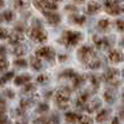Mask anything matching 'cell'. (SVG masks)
Here are the masks:
<instances>
[{
  "label": "cell",
  "instance_id": "cell-1",
  "mask_svg": "<svg viewBox=\"0 0 124 124\" xmlns=\"http://www.w3.org/2000/svg\"><path fill=\"white\" fill-rule=\"evenodd\" d=\"M29 36L32 39V40L38 41V43H45L46 41V32L41 27L40 23H39L38 19L35 21L34 25L29 29Z\"/></svg>",
  "mask_w": 124,
  "mask_h": 124
},
{
  "label": "cell",
  "instance_id": "cell-2",
  "mask_svg": "<svg viewBox=\"0 0 124 124\" xmlns=\"http://www.w3.org/2000/svg\"><path fill=\"white\" fill-rule=\"evenodd\" d=\"M81 39H83V35H81L79 31H65L63 36L61 38V41L66 46L71 48V46H75Z\"/></svg>",
  "mask_w": 124,
  "mask_h": 124
},
{
  "label": "cell",
  "instance_id": "cell-3",
  "mask_svg": "<svg viewBox=\"0 0 124 124\" xmlns=\"http://www.w3.org/2000/svg\"><path fill=\"white\" fill-rule=\"evenodd\" d=\"M70 94H71V89L69 87H61L56 93V103L60 106L61 108H65L67 106V102L70 101Z\"/></svg>",
  "mask_w": 124,
  "mask_h": 124
},
{
  "label": "cell",
  "instance_id": "cell-4",
  "mask_svg": "<svg viewBox=\"0 0 124 124\" xmlns=\"http://www.w3.org/2000/svg\"><path fill=\"white\" fill-rule=\"evenodd\" d=\"M78 58H79L81 62H87V63H89V62L93 60V58H96L92 46L83 45L79 50H78Z\"/></svg>",
  "mask_w": 124,
  "mask_h": 124
},
{
  "label": "cell",
  "instance_id": "cell-5",
  "mask_svg": "<svg viewBox=\"0 0 124 124\" xmlns=\"http://www.w3.org/2000/svg\"><path fill=\"white\" fill-rule=\"evenodd\" d=\"M35 57L38 58H45V60L48 61H54V52L52 48H49V46H41V48L36 49V52H35Z\"/></svg>",
  "mask_w": 124,
  "mask_h": 124
},
{
  "label": "cell",
  "instance_id": "cell-6",
  "mask_svg": "<svg viewBox=\"0 0 124 124\" xmlns=\"http://www.w3.org/2000/svg\"><path fill=\"white\" fill-rule=\"evenodd\" d=\"M34 4H35L36 8H39L40 10H43L44 14L57 10V8H58V4L54 3V1H35Z\"/></svg>",
  "mask_w": 124,
  "mask_h": 124
},
{
  "label": "cell",
  "instance_id": "cell-7",
  "mask_svg": "<svg viewBox=\"0 0 124 124\" xmlns=\"http://www.w3.org/2000/svg\"><path fill=\"white\" fill-rule=\"evenodd\" d=\"M103 8L106 9V12L108 14H112V16H116L122 10V7L119 5V3L116 1H106L103 4Z\"/></svg>",
  "mask_w": 124,
  "mask_h": 124
},
{
  "label": "cell",
  "instance_id": "cell-8",
  "mask_svg": "<svg viewBox=\"0 0 124 124\" xmlns=\"http://www.w3.org/2000/svg\"><path fill=\"white\" fill-rule=\"evenodd\" d=\"M123 58H124V56L119 49H112V50H110V53H108V60H110L112 63H119V62L123 61Z\"/></svg>",
  "mask_w": 124,
  "mask_h": 124
},
{
  "label": "cell",
  "instance_id": "cell-9",
  "mask_svg": "<svg viewBox=\"0 0 124 124\" xmlns=\"http://www.w3.org/2000/svg\"><path fill=\"white\" fill-rule=\"evenodd\" d=\"M118 74H119V71L116 69H108L107 71L103 74V79L106 81H108V83H114V79L118 78Z\"/></svg>",
  "mask_w": 124,
  "mask_h": 124
},
{
  "label": "cell",
  "instance_id": "cell-10",
  "mask_svg": "<svg viewBox=\"0 0 124 124\" xmlns=\"http://www.w3.org/2000/svg\"><path fill=\"white\" fill-rule=\"evenodd\" d=\"M93 41H94V45L98 49H105L108 46V40L106 38H100V36H93Z\"/></svg>",
  "mask_w": 124,
  "mask_h": 124
},
{
  "label": "cell",
  "instance_id": "cell-11",
  "mask_svg": "<svg viewBox=\"0 0 124 124\" xmlns=\"http://www.w3.org/2000/svg\"><path fill=\"white\" fill-rule=\"evenodd\" d=\"M22 40H23V35H22V32H18V31H13V32H10V36H9L10 44L19 45V43H21Z\"/></svg>",
  "mask_w": 124,
  "mask_h": 124
},
{
  "label": "cell",
  "instance_id": "cell-12",
  "mask_svg": "<svg viewBox=\"0 0 124 124\" xmlns=\"http://www.w3.org/2000/svg\"><path fill=\"white\" fill-rule=\"evenodd\" d=\"M45 17L48 19V22L50 25H58L61 22V17L60 14L56 13V12H50V13H45Z\"/></svg>",
  "mask_w": 124,
  "mask_h": 124
},
{
  "label": "cell",
  "instance_id": "cell-13",
  "mask_svg": "<svg viewBox=\"0 0 124 124\" xmlns=\"http://www.w3.org/2000/svg\"><path fill=\"white\" fill-rule=\"evenodd\" d=\"M30 80H31V76L29 74H22V75L14 78V84L16 85H26V84H29Z\"/></svg>",
  "mask_w": 124,
  "mask_h": 124
},
{
  "label": "cell",
  "instance_id": "cell-14",
  "mask_svg": "<svg viewBox=\"0 0 124 124\" xmlns=\"http://www.w3.org/2000/svg\"><path fill=\"white\" fill-rule=\"evenodd\" d=\"M81 116H83V115H79V114H76V112L69 111V112H66L65 118H66V120H67L69 123H74V124L78 123V124H79L80 119H81Z\"/></svg>",
  "mask_w": 124,
  "mask_h": 124
},
{
  "label": "cell",
  "instance_id": "cell-15",
  "mask_svg": "<svg viewBox=\"0 0 124 124\" xmlns=\"http://www.w3.org/2000/svg\"><path fill=\"white\" fill-rule=\"evenodd\" d=\"M100 106H101V101L94 98L92 102H89L88 105H85V110H87L88 112H93V111H96L97 108H100Z\"/></svg>",
  "mask_w": 124,
  "mask_h": 124
},
{
  "label": "cell",
  "instance_id": "cell-16",
  "mask_svg": "<svg viewBox=\"0 0 124 124\" xmlns=\"http://www.w3.org/2000/svg\"><path fill=\"white\" fill-rule=\"evenodd\" d=\"M84 76L83 75H79V74H76L75 78L72 79V87L74 88H80L81 85L84 84Z\"/></svg>",
  "mask_w": 124,
  "mask_h": 124
},
{
  "label": "cell",
  "instance_id": "cell-17",
  "mask_svg": "<svg viewBox=\"0 0 124 124\" xmlns=\"http://www.w3.org/2000/svg\"><path fill=\"white\" fill-rule=\"evenodd\" d=\"M101 9V4L100 3H97V1H93V3H89L88 4V7H87V10H88V13H97Z\"/></svg>",
  "mask_w": 124,
  "mask_h": 124
},
{
  "label": "cell",
  "instance_id": "cell-18",
  "mask_svg": "<svg viewBox=\"0 0 124 124\" xmlns=\"http://www.w3.org/2000/svg\"><path fill=\"white\" fill-rule=\"evenodd\" d=\"M30 63H31V67H32L34 70H36V71H39V70H41V60L38 57H32L30 60Z\"/></svg>",
  "mask_w": 124,
  "mask_h": 124
},
{
  "label": "cell",
  "instance_id": "cell-19",
  "mask_svg": "<svg viewBox=\"0 0 124 124\" xmlns=\"http://www.w3.org/2000/svg\"><path fill=\"white\" fill-rule=\"evenodd\" d=\"M70 21L71 23H76V25H83L85 22V17L84 16H79V14H74V16H70Z\"/></svg>",
  "mask_w": 124,
  "mask_h": 124
},
{
  "label": "cell",
  "instance_id": "cell-20",
  "mask_svg": "<svg viewBox=\"0 0 124 124\" xmlns=\"http://www.w3.org/2000/svg\"><path fill=\"white\" fill-rule=\"evenodd\" d=\"M108 114H110V111L107 110V108H103V110H101L98 114H97V116H96V120L97 122H103V120H106L107 119V116H108Z\"/></svg>",
  "mask_w": 124,
  "mask_h": 124
},
{
  "label": "cell",
  "instance_id": "cell-21",
  "mask_svg": "<svg viewBox=\"0 0 124 124\" xmlns=\"http://www.w3.org/2000/svg\"><path fill=\"white\" fill-rule=\"evenodd\" d=\"M98 29L100 30H102V31H107L108 30V27H110V21L106 18H102V19H100L98 21Z\"/></svg>",
  "mask_w": 124,
  "mask_h": 124
},
{
  "label": "cell",
  "instance_id": "cell-22",
  "mask_svg": "<svg viewBox=\"0 0 124 124\" xmlns=\"http://www.w3.org/2000/svg\"><path fill=\"white\" fill-rule=\"evenodd\" d=\"M88 66H89V69H92V70L100 69L101 67V60H98V58H93V60L88 63Z\"/></svg>",
  "mask_w": 124,
  "mask_h": 124
},
{
  "label": "cell",
  "instance_id": "cell-23",
  "mask_svg": "<svg viewBox=\"0 0 124 124\" xmlns=\"http://www.w3.org/2000/svg\"><path fill=\"white\" fill-rule=\"evenodd\" d=\"M75 75H76V72L74 71V70L67 69V70H65L63 72H61L60 78H71V79H74V78H75Z\"/></svg>",
  "mask_w": 124,
  "mask_h": 124
},
{
  "label": "cell",
  "instance_id": "cell-24",
  "mask_svg": "<svg viewBox=\"0 0 124 124\" xmlns=\"http://www.w3.org/2000/svg\"><path fill=\"white\" fill-rule=\"evenodd\" d=\"M103 98L106 102H114L115 101V94H114V92H111V91H106L105 92V94H103Z\"/></svg>",
  "mask_w": 124,
  "mask_h": 124
},
{
  "label": "cell",
  "instance_id": "cell-25",
  "mask_svg": "<svg viewBox=\"0 0 124 124\" xmlns=\"http://www.w3.org/2000/svg\"><path fill=\"white\" fill-rule=\"evenodd\" d=\"M8 67H9L8 60H7L5 57H0V72H4Z\"/></svg>",
  "mask_w": 124,
  "mask_h": 124
},
{
  "label": "cell",
  "instance_id": "cell-26",
  "mask_svg": "<svg viewBox=\"0 0 124 124\" xmlns=\"http://www.w3.org/2000/svg\"><path fill=\"white\" fill-rule=\"evenodd\" d=\"M35 124H52V120L48 116H40L39 119L35 120Z\"/></svg>",
  "mask_w": 124,
  "mask_h": 124
},
{
  "label": "cell",
  "instance_id": "cell-27",
  "mask_svg": "<svg viewBox=\"0 0 124 124\" xmlns=\"http://www.w3.org/2000/svg\"><path fill=\"white\" fill-rule=\"evenodd\" d=\"M14 66L16 67H19V69H25V67H27V62L23 58H17L14 61Z\"/></svg>",
  "mask_w": 124,
  "mask_h": 124
},
{
  "label": "cell",
  "instance_id": "cell-28",
  "mask_svg": "<svg viewBox=\"0 0 124 124\" xmlns=\"http://www.w3.org/2000/svg\"><path fill=\"white\" fill-rule=\"evenodd\" d=\"M10 32L5 27H0V39H9Z\"/></svg>",
  "mask_w": 124,
  "mask_h": 124
},
{
  "label": "cell",
  "instance_id": "cell-29",
  "mask_svg": "<svg viewBox=\"0 0 124 124\" xmlns=\"http://www.w3.org/2000/svg\"><path fill=\"white\" fill-rule=\"evenodd\" d=\"M3 19H5V21H12V19L14 18V13L13 12H10V10H5V12H3Z\"/></svg>",
  "mask_w": 124,
  "mask_h": 124
},
{
  "label": "cell",
  "instance_id": "cell-30",
  "mask_svg": "<svg viewBox=\"0 0 124 124\" xmlns=\"http://www.w3.org/2000/svg\"><path fill=\"white\" fill-rule=\"evenodd\" d=\"M35 89H36V87H35L34 84H26L25 88H23V93H31V92H35Z\"/></svg>",
  "mask_w": 124,
  "mask_h": 124
},
{
  "label": "cell",
  "instance_id": "cell-31",
  "mask_svg": "<svg viewBox=\"0 0 124 124\" xmlns=\"http://www.w3.org/2000/svg\"><path fill=\"white\" fill-rule=\"evenodd\" d=\"M23 53H25V46H22L21 44H19V45H16L14 54H17V56H22Z\"/></svg>",
  "mask_w": 124,
  "mask_h": 124
},
{
  "label": "cell",
  "instance_id": "cell-32",
  "mask_svg": "<svg viewBox=\"0 0 124 124\" xmlns=\"http://www.w3.org/2000/svg\"><path fill=\"white\" fill-rule=\"evenodd\" d=\"M36 110H38V112H41V114H43V112H46V111L49 110V106H48L46 103H40V105L38 106Z\"/></svg>",
  "mask_w": 124,
  "mask_h": 124
},
{
  "label": "cell",
  "instance_id": "cell-33",
  "mask_svg": "<svg viewBox=\"0 0 124 124\" xmlns=\"http://www.w3.org/2000/svg\"><path fill=\"white\" fill-rule=\"evenodd\" d=\"M79 124H93V122H92V119L89 118V116L83 115L81 119H80V122H79Z\"/></svg>",
  "mask_w": 124,
  "mask_h": 124
},
{
  "label": "cell",
  "instance_id": "cell-34",
  "mask_svg": "<svg viewBox=\"0 0 124 124\" xmlns=\"http://www.w3.org/2000/svg\"><path fill=\"white\" fill-rule=\"evenodd\" d=\"M13 76H14V72H12V71L10 72H7L5 75L1 76V81H3V83H4V81H8V80H10Z\"/></svg>",
  "mask_w": 124,
  "mask_h": 124
},
{
  "label": "cell",
  "instance_id": "cell-35",
  "mask_svg": "<svg viewBox=\"0 0 124 124\" xmlns=\"http://www.w3.org/2000/svg\"><path fill=\"white\" fill-rule=\"evenodd\" d=\"M115 25H116V29L119 31H124V19H118L115 22Z\"/></svg>",
  "mask_w": 124,
  "mask_h": 124
},
{
  "label": "cell",
  "instance_id": "cell-36",
  "mask_svg": "<svg viewBox=\"0 0 124 124\" xmlns=\"http://www.w3.org/2000/svg\"><path fill=\"white\" fill-rule=\"evenodd\" d=\"M0 124H8V118L4 112H0Z\"/></svg>",
  "mask_w": 124,
  "mask_h": 124
},
{
  "label": "cell",
  "instance_id": "cell-37",
  "mask_svg": "<svg viewBox=\"0 0 124 124\" xmlns=\"http://www.w3.org/2000/svg\"><path fill=\"white\" fill-rule=\"evenodd\" d=\"M4 111H5V101L0 96V112H4Z\"/></svg>",
  "mask_w": 124,
  "mask_h": 124
},
{
  "label": "cell",
  "instance_id": "cell-38",
  "mask_svg": "<svg viewBox=\"0 0 124 124\" xmlns=\"http://www.w3.org/2000/svg\"><path fill=\"white\" fill-rule=\"evenodd\" d=\"M89 79H91V81H92V84L93 85H94V87H98V79H97V76H94V75H93V76H91V78H89Z\"/></svg>",
  "mask_w": 124,
  "mask_h": 124
},
{
  "label": "cell",
  "instance_id": "cell-39",
  "mask_svg": "<svg viewBox=\"0 0 124 124\" xmlns=\"http://www.w3.org/2000/svg\"><path fill=\"white\" fill-rule=\"evenodd\" d=\"M46 80H48V76H45V75H39L38 76V81H39V83H45Z\"/></svg>",
  "mask_w": 124,
  "mask_h": 124
},
{
  "label": "cell",
  "instance_id": "cell-40",
  "mask_svg": "<svg viewBox=\"0 0 124 124\" xmlns=\"http://www.w3.org/2000/svg\"><path fill=\"white\" fill-rule=\"evenodd\" d=\"M50 120H52V124H60V122H58V116L56 114H53L52 116H50Z\"/></svg>",
  "mask_w": 124,
  "mask_h": 124
},
{
  "label": "cell",
  "instance_id": "cell-41",
  "mask_svg": "<svg viewBox=\"0 0 124 124\" xmlns=\"http://www.w3.org/2000/svg\"><path fill=\"white\" fill-rule=\"evenodd\" d=\"M5 53H7V48L4 45H0V57H4Z\"/></svg>",
  "mask_w": 124,
  "mask_h": 124
},
{
  "label": "cell",
  "instance_id": "cell-42",
  "mask_svg": "<svg viewBox=\"0 0 124 124\" xmlns=\"http://www.w3.org/2000/svg\"><path fill=\"white\" fill-rule=\"evenodd\" d=\"M5 94H7V97H9V98H13L14 97V93H13V91H10V89H7Z\"/></svg>",
  "mask_w": 124,
  "mask_h": 124
},
{
  "label": "cell",
  "instance_id": "cell-43",
  "mask_svg": "<svg viewBox=\"0 0 124 124\" xmlns=\"http://www.w3.org/2000/svg\"><path fill=\"white\" fill-rule=\"evenodd\" d=\"M118 123H119V119L118 118H115L114 120H112V124H118Z\"/></svg>",
  "mask_w": 124,
  "mask_h": 124
},
{
  "label": "cell",
  "instance_id": "cell-44",
  "mask_svg": "<svg viewBox=\"0 0 124 124\" xmlns=\"http://www.w3.org/2000/svg\"><path fill=\"white\" fill-rule=\"evenodd\" d=\"M4 7V1H0V8H3Z\"/></svg>",
  "mask_w": 124,
  "mask_h": 124
},
{
  "label": "cell",
  "instance_id": "cell-45",
  "mask_svg": "<svg viewBox=\"0 0 124 124\" xmlns=\"http://www.w3.org/2000/svg\"><path fill=\"white\" fill-rule=\"evenodd\" d=\"M1 85H3V81H1V79H0V87H1Z\"/></svg>",
  "mask_w": 124,
  "mask_h": 124
},
{
  "label": "cell",
  "instance_id": "cell-46",
  "mask_svg": "<svg viewBox=\"0 0 124 124\" xmlns=\"http://www.w3.org/2000/svg\"><path fill=\"white\" fill-rule=\"evenodd\" d=\"M122 45H124V39H123V40H122Z\"/></svg>",
  "mask_w": 124,
  "mask_h": 124
},
{
  "label": "cell",
  "instance_id": "cell-47",
  "mask_svg": "<svg viewBox=\"0 0 124 124\" xmlns=\"http://www.w3.org/2000/svg\"><path fill=\"white\" fill-rule=\"evenodd\" d=\"M122 10H123V13H124V7H123V8H122Z\"/></svg>",
  "mask_w": 124,
  "mask_h": 124
},
{
  "label": "cell",
  "instance_id": "cell-48",
  "mask_svg": "<svg viewBox=\"0 0 124 124\" xmlns=\"http://www.w3.org/2000/svg\"><path fill=\"white\" fill-rule=\"evenodd\" d=\"M123 101H124V93H123Z\"/></svg>",
  "mask_w": 124,
  "mask_h": 124
},
{
  "label": "cell",
  "instance_id": "cell-49",
  "mask_svg": "<svg viewBox=\"0 0 124 124\" xmlns=\"http://www.w3.org/2000/svg\"><path fill=\"white\" fill-rule=\"evenodd\" d=\"M123 75H124V70H123Z\"/></svg>",
  "mask_w": 124,
  "mask_h": 124
}]
</instances>
